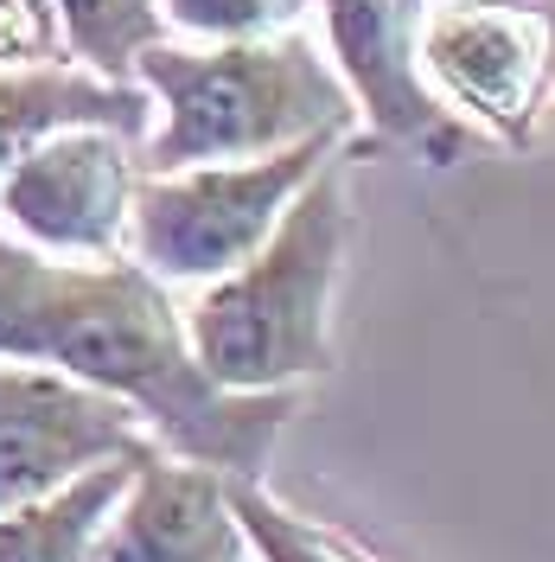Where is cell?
Returning <instances> with one entry per match:
<instances>
[{"label": "cell", "mask_w": 555, "mask_h": 562, "mask_svg": "<svg viewBox=\"0 0 555 562\" xmlns=\"http://www.w3.org/2000/svg\"><path fill=\"white\" fill-rule=\"evenodd\" d=\"M0 358H33L122 396L167 454L262 473L301 390H224L192 358L185 314L135 256L65 262L0 231Z\"/></svg>", "instance_id": "6da1fadb"}, {"label": "cell", "mask_w": 555, "mask_h": 562, "mask_svg": "<svg viewBox=\"0 0 555 562\" xmlns=\"http://www.w3.org/2000/svg\"><path fill=\"white\" fill-rule=\"evenodd\" d=\"M154 103L140 135V173H173L205 160H256L313 135H351L358 103L326 45L301 26L262 38H154L135 58Z\"/></svg>", "instance_id": "7a4b0ae2"}, {"label": "cell", "mask_w": 555, "mask_h": 562, "mask_svg": "<svg viewBox=\"0 0 555 562\" xmlns=\"http://www.w3.org/2000/svg\"><path fill=\"white\" fill-rule=\"evenodd\" d=\"M351 244L346 160L332 154L287 199L262 249L205 281L185 314L192 358L224 390H301L332 371V294Z\"/></svg>", "instance_id": "3957f363"}, {"label": "cell", "mask_w": 555, "mask_h": 562, "mask_svg": "<svg viewBox=\"0 0 555 562\" xmlns=\"http://www.w3.org/2000/svg\"><path fill=\"white\" fill-rule=\"evenodd\" d=\"M351 135H313L256 160H205L173 173H140L128 205V256L154 281H217L249 262L275 231L287 199Z\"/></svg>", "instance_id": "277c9868"}, {"label": "cell", "mask_w": 555, "mask_h": 562, "mask_svg": "<svg viewBox=\"0 0 555 562\" xmlns=\"http://www.w3.org/2000/svg\"><path fill=\"white\" fill-rule=\"evenodd\" d=\"M416 65L460 128L530 147L555 97V0H428Z\"/></svg>", "instance_id": "5b68a950"}, {"label": "cell", "mask_w": 555, "mask_h": 562, "mask_svg": "<svg viewBox=\"0 0 555 562\" xmlns=\"http://www.w3.org/2000/svg\"><path fill=\"white\" fill-rule=\"evenodd\" d=\"M135 147V135L103 122H65L38 135L0 179V231L65 262L128 256V205L140 179Z\"/></svg>", "instance_id": "8992f818"}, {"label": "cell", "mask_w": 555, "mask_h": 562, "mask_svg": "<svg viewBox=\"0 0 555 562\" xmlns=\"http://www.w3.org/2000/svg\"><path fill=\"white\" fill-rule=\"evenodd\" d=\"M147 448L154 435L122 396L33 358H0V512Z\"/></svg>", "instance_id": "52a82bcc"}, {"label": "cell", "mask_w": 555, "mask_h": 562, "mask_svg": "<svg viewBox=\"0 0 555 562\" xmlns=\"http://www.w3.org/2000/svg\"><path fill=\"white\" fill-rule=\"evenodd\" d=\"M313 7L326 26V58L358 103V122H371L377 140L416 147L428 167H453L466 128L441 109V97L428 90L416 65L428 0H313Z\"/></svg>", "instance_id": "ba28073f"}, {"label": "cell", "mask_w": 555, "mask_h": 562, "mask_svg": "<svg viewBox=\"0 0 555 562\" xmlns=\"http://www.w3.org/2000/svg\"><path fill=\"white\" fill-rule=\"evenodd\" d=\"M83 562H256L230 512L224 473L167 454L160 441L135 460L128 486L103 518Z\"/></svg>", "instance_id": "9c48e42d"}, {"label": "cell", "mask_w": 555, "mask_h": 562, "mask_svg": "<svg viewBox=\"0 0 555 562\" xmlns=\"http://www.w3.org/2000/svg\"><path fill=\"white\" fill-rule=\"evenodd\" d=\"M65 122H103L122 135H147L154 103L140 83H115L83 65H26V70H0V179L7 167L33 147L38 135L65 128Z\"/></svg>", "instance_id": "30bf717a"}, {"label": "cell", "mask_w": 555, "mask_h": 562, "mask_svg": "<svg viewBox=\"0 0 555 562\" xmlns=\"http://www.w3.org/2000/svg\"><path fill=\"white\" fill-rule=\"evenodd\" d=\"M135 460H103V467L65 480L58 492L0 512V562H83L103 518L115 512L122 486H128Z\"/></svg>", "instance_id": "8fae6325"}, {"label": "cell", "mask_w": 555, "mask_h": 562, "mask_svg": "<svg viewBox=\"0 0 555 562\" xmlns=\"http://www.w3.org/2000/svg\"><path fill=\"white\" fill-rule=\"evenodd\" d=\"M224 492H230V512H237L256 562H377L371 550H358L346 530L281 505L275 492L262 486V473H224Z\"/></svg>", "instance_id": "7c38bea8"}, {"label": "cell", "mask_w": 555, "mask_h": 562, "mask_svg": "<svg viewBox=\"0 0 555 562\" xmlns=\"http://www.w3.org/2000/svg\"><path fill=\"white\" fill-rule=\"evenodd\" d=\"M52 7H58V26H65L70 65L115 77V83H135L128 77L135 58L154 38H167L160 0H52Z\"/></svg>", "instance_id": "4fadbf2b"}, {"label": "cell", "mask_w": 555, "mask_h": 562, "mask_svg": "<svg viewBox=\"0 0 555 562\" xmlns=\"http://www.w3.org/2000/svg\"><path fill=\"white\" fill-rule=\"evenodd\" d=\"M313 13V0H160L167 33L185 38H262L287 33Z\"/></svg>", "instance_id": "5bb4252c"}, {"label": "cell", "mask_w": 555, "mask_h": 562, "mask_svg": "<svg viewBox=\"0 0 555 562\" xmlns=\"http://www.w3.org/2000/svg\"><path fill=\"white\" fill-rule=\"evenodd\" d=\"M65 26L52 0H0V70L65 65Z\"/></svg>", "instance_id": "9a60e30c"}]
</instances>
